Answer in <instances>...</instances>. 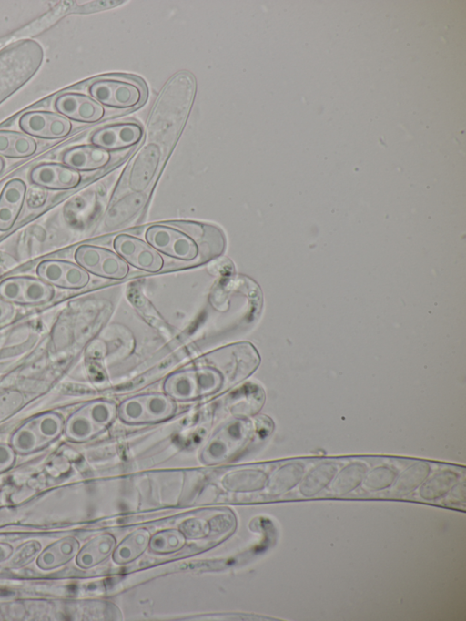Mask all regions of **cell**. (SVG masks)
Segmentation results:
<instances>
[{
    "label": "cell",
    "mask_w": 466,
    "mask_h": 621,
    "mask_svg": "<svg viewBox=\"0 0 466 621\" xmlns=\"http://www.w3.org/2000/svg\"><path fill=\"white\" fill-rule=\"evenodd\" d=\"M146 241L161 255L187 263H205L219 257L226 248L224 232L217 226L194 220L153 223Z\"/></svg>",
    "instance_id": "1"
},
{
    "label": "cell",
    "mask_w": 466,
    "mask_h": 621,
    "mask_svg": "<svg viewBox=\"0 0 466 621\" xmlns=\"http://www.w3.org/2000/svg\"><path fill=\"white\" fill-rule=\"evenodd\" d=\"M196 80L187 71L174 75L161 90L150 112L147 134L151 141L169 148L178 138L190 113Z\"/></svg>",
    "instance_id": "2"
},
{
    "label": "cell",
    "mask_w": 466,
    "mask_h": 621,
    "mask_svg": "<svg viewBox=\"0 0 466 621\" xmlns=\"http://www.w3.org/2000/svg\"><path fill=\"white\" fill-rule=\"evenodd\" d=\"M43 59V47L33 39L19 40L1 50L0 102L31 79Z\"/></svg>",
    "instance_id": "3"
},
{
    "label": "cell",
    "mask_w": 466,
    "mask_h": 621,
    "mask_svg": "<svg viewBox=\"0 0 466 621\" xmlns=\"http://www.w3.org/2000/svg\"><path fill=\"white\" fill-rule=\"evenodd\" d=\"M200 365L218 372L225 386H233L248 378L259 365L260 358L256 348L248 341H240L214 350L201 358Z\"/></svg>",
    "instance_id": "4"
},
{
    "label": "cell",
    "mask_w": 466,
    "mask_h": 621,
    "mask_svg": "<svg viewBox=\"0 0 466 621\" xmlns=\"http://www.w3.org/2000/svg\"><path fill=\"white\" fill-rule=\"evenodd\" d=\"M87 93L102 107L127 110L143 104L147 89L141 80L126 75H107L94 79Z\"/></svg>",
    "instance_id": "5"
},
{
    "label": "cell",
    "mask_w": 466,
    "mask_h": 621,
    "mask_svg": "<svg viewBox=\"0 0 466 621\" xmlns=\"http://www.w3.org/2000/svg\"><path fill=\"white\" fill-rule=\"evenodd\" d=\"M191 370L172 373L164 382V391L174 400H190L208 395L225 386L224 379L215 369L196 364Z\"/></svg>",
    "instance_id": "6"
},
{
    "label": "cell",
    "mask_w": 466,
    "mask_h": 621,
    "mask_svg": "<svg viewBox=\"0 0 466 621\" xmlns=\"http://www.w3.org/2000/svg\"><path fill=\"white\" fill-rule=\"evenodd\" d=\"M175 411L174 399L162 392L137 394L125 400L117 407L119 418L128 423L162 421L170 417Z\"/></svg>",
    "instance_id": "7"
},
{
    "label": "cell",
    "mask_w": 466,
    "mask_h": 621,
    "mask_svg": "<svg viewBox=\"0 0 466 621\" xmlns=\"http://www.w3.org/2000/svg\"><path fill=\"white\" fill-rule=\"evenodd\" d=\"M116 412L117 407L110 401H91L70 416L66 426V434L73 440H86L105 429Z\"/></svg>",
    "instance_id": "8"
},
{
    "label": "cell",
    "mask_w": 466,
    "mask_h": 621,
    "mask_svg": "<svg viewBox=\"0 0 466 621\" xmlns=\"http://www.w3.org/2000/svg\"><path fill=\"white\" fill-rule=\"evenodd\" d=\"M76 263L96 276L122 280L129 273V265L116 252L106 248L84 244L75 252Z\"/></svg>",
    "instance_id": "9"
},
{
    "label": "cell",
    "mask_w": 466,
    "mask_h": 621,
    "mask_svg": "<svg viewBox=\"0 0 466 621\" xmlns=\"http://www.w3.org/2000/svg\"><path fill=\"white\" fill-rule=\"evenodd\" d=\"M53 286L39 278L13 276L0 282V298L19 305H42L54 297Z\"/></svg>",
    "instance_id": "10"
},
{
    "label": "cell",
    "mask_w": 466,
    "mask_h": 621,
    "mask_svg": "<svg viewBox=\"0 0 466 621\" xmlns=\"http://www.w3.org/2000/svg\"><path fill=\"white\" fill-rule=\"evenodd\" d=\"M164 159V147L150 141L144 144L136 153L127 173V186L132 192H145L161 167Z\"/></svg>",
    "instance_id": "11"
},
{
    "label": "cell",
    "mask_w": 466,
    "mask_h": 621,
    "mask_svg": "<svg viewBox=\"0 0 466 621\" xmlns=\"http://www.w3.org/2000/svg\"><path fill=\"white\" fill-rule=\"evenodd\" d=\"M115 251L132 267L143 271L157 273L163 270L165 260L147 241L130 234H118L114 238Z\"/></svg>",
    "instance_id": "12"
},
{
    "label": "cell",
    "mask_w": 466,
    "mask_h": 621,
    "mask_svg": "<svg viewBox=\"0 0 466 621\" xmlns=\"http://www.w3.org/2000/svg\"><path fill=\"white\" fill-rule=\"evenodd\" d=\"M39 279L51 286L77 290L90 281L89 273L77 263L61 260H45L36 267Z\"/></svg>",
    "instance_id": "13"
},
{
    "label": "cell",
    "mask_w": 466,
    "mask_h": 621,
    "mask_svg": "<svg viewBox=\"0 0 466 621\" xmlns=\"http://www.w3.org/2000/svg\"><path fill=\"white\" fill-rule=\"evenodd\" d=\"M143 134L142 127L137 122H117L95 130L90 142L110 152L121 151L137 146Z\"/></svg>",
    "instance_id": "14"
},
{
    "label": "cell",
    "mask_w": 466,
    "mask_h": 621,
    "mask_svg": "<svg viewBox=\"0 0 466 621\" xmlns=\"http://www.w3.org/2000/svg\"><path fill=\"white\" fill-rule=\"evenodd\" d=\"M20 128L30 137L56 139L71 131L70 121L60 114L49 111H30L21 116Z\"/></svg>",
    "instance_id": "15"
},
{
    "label": "cell",
    "mask_w": 466,
    "mask_h": 621,
    "mask_svg": "<svg viewBox=\"0 0 466 621\" xmlns=\"http://www.w3.org/2000/svg\"><path fill=\"white\" fill-rule=\"evenodd\" d=\"M56 111L77 122L95 123L105 116V108L91 97L81 93H65L55 100Z\"/></svg>",
    "instance_id": "16"
},
{
    "label": "cell",
    "mask_w": 466,
    "mask_h": 621,
    "mask_svg": "<svg viewBox=\"0 0 466 621\" xmlns=\"http://www.w3.org/2000/svg\"><path fill=\"white\" fill-rule=\"evenodd\" d=\"M248 428L242 421L233 422L218 433L207 444L203 458L207 463H216L227 459L248 439Z\"/></svg>",
    "instance_id": "17"
},
{
    "label": "cell",
    "mask_w": 466,
    "mask_h": 621,
    "mask_svg": "<svg viewBox=\"0 0 466 621\" xmlns=\"http://www.w3.org/2000/svg\"><path fill=\"white\" fill-rule=\"evenodd\" d=\"M29 178L34 184L50 189H70L81 182L79 171L58 163L37 165L31 170Z\"/></svg>",
    "instance_id": "18"
},
{
    "label": "cell",
    "mask_w": 466,
    "mask_h": 621,
    "mask_svg": "<svg viewBox=\"0 0 466 621\" xmlns=\"http://www.w3.org/2000/svg\"><path fill=\"white\" fill-rule=\"evenodd\" d=\"M113 160V152L92 144L75 146L64 152V165L76 171H94L106 168Z\"/></svg>",
    "instance_id": "19"
},
{
    "label": "cell",
    "mask_w": 466,
    "mask_h": 621,
    "mask_svg": "<svg viewBox=\"0 0 466 621\" xmlns=\"http://www.w3.org/2000/svg\"><path fill=\"white\" fill-rule=\"evenodd\" d=\"M26 186L20 178L9 180L0 194V230L13 227L23 207Z\"/></svg>",
    "instance_id": "20"
},
{
    "label": "cell",
    "mask_w": 466,
    "mask_h": 621,
    "mask_svg": "<svg viewBox=\"0 0 466 621\" xmlns=\"http://www.w3.org/2000/svg\"><path fill=\"white\" fill-rule=\"evenodd\" d=\"M37 148L35 140L27 134L0 130V156L11 158H26Z\"/></svg>",
    "instance_id": "21"
},
{
    "label": "cell",
    "mask_w": 466,
    "mask_h": 621,
    "mask_svg": "<svg viewBox=\"0 0 466 621\" xmlns=\"http://www.w3.org/2000/svg\"><path fill=\"white\" fill-rule=\"evenodd\" d=\"M337 472L338 467L333 462L317 464L302 477L299 493L305 497L319 494L331 483Z\"/></svg>",
    "instance_id": "22"
},
{
    "label": "cell",
    "mask_w": 466,
    "mask_h": 621,
    "mask_svg": "<svg viewBox=\"0 0 466 621\" xmlns=\"http://www.w3.org/2000/svg\"><path fill=\"white\" fill-rule=\"evenodd\" d=\"M305 472L304 465L293 462L279 467L268 479V490L272 494H280L294 488L300 483Z\"/></svg>",
    "instance_id": "23"
},
{
    "label": "cell",
    "mask_w": 466,
    "mask_h": 621,
    "mask_svg": "<svg viewBox=\"0 0 466 621\" xmlns=\"http://www.w3.org/2000/svg\"><path fill=\"white\" fill-rule=\"evenodd\" d=\"M459 478V474L451 470L437 472L421 484L419 494L424 500L441 498L457 485Z\"/></svg>",
    "instance_id": "24"
},
{
    "label": "cell",
    "mask_w": 466,
    "mask_h": 621,
    "mask_svg": "<svg viewBox=\"0 0 466 621\" xmlns=\"http://www.w3.org/2000/svg\"><path fill=\"white\" fill-rule=\"evenodd\" d=\"M367 471L363 463L355 462L346 465L335 474L330 483V492L335 495H345L352 492L362 484Z\"/></svg>",
    "instance_id": "25"
},
{
    "label": "cell",
    "mask_w": 466,
    "mask_h": 621,
    "mask_svg": "<svg viewBox=\"0 0 466 621\" xmlns=\"http://www.w3.org/2000/svg\"><path fill=\"white\" fill-rule=\"evenodd\" d=\"M268 482L267 474L260 470H241L227 474L222 484L229 491L252 492L261 490Z\"/></svg>",
    "instance_id": "26"
},
{
    "label": "cell",
    "mask_w": 466,
    "mask_h": 621,
    "mask_svg": "<svg viewBox=\"0 0 466 621\" xmlns=\"http://www.w3.org/2000/svg\"><path fill=\"white\" fill-rule=\"evenodd\" d=\"M430 465L425 462H417L406 468L393 483L392 494L403 496L410 494L428 478Z\"/></svg>",
    "instance_id": "27"
},
{
    "label": "cell",
    "mask_w": 466,
    "mask_h": 621,
    "mask_svg": "<svg viewBox=\"0 0 466 621\" xmlns=\"http://www.w3.org/2000/svg\"><path fill=\"white\" fill-rule=\"evenodd\" d=\"M149 533L146 529H137L126 537L116 547L114 560L117 564H126L138 557L149 543Z\"/></svg>",
    "instance_id": "28"
},
{
    "label": "cell",
    "mask_w": 466,
    "mask_h": 621,
    "mask_svg": "<svg viewBox=\"0 0 466 621\" xmlns=\"http://www.w3.org/2000/svg\"><path fill=\"white\" fill-rule=\"evenodd\" d=\"M148 544L153 552L169 553L177 551L184 545L185 536L177 529H167L152 536Z\"/></svg>",
    "instance_id": "29"
},
{
    "label": "cell",
    "mask_w": 466,
    "mask_h": 621,
    "mask_svg": "<svg viewBox=\"0 0 466 621\" xmlns=\"http://www.w3.org/2000/svg\"><path fill=\"white\" fill-rule=\"evenodd\" d=\"M396 478L397 472L394 469L381 465L367 472L362 484L370 491H380L392 485Z\"/></svg>",
    "instance_id": "30"
},
{
    "label": "cell",
    "mask_w": 466,
    "mask_h": 621,
    "mask_svg": "<svg viewBox=\"0 0 466 621\" xmlns=\"http://www.w3.org/2000/svg\"><path fill=\"white\" fill-rule=\"evenodd\" d=\"M40 438L48 440L56 437L63 426L61 417L53 412L43 413L30 422Z\"/></svg>",
    "instance_id": "31"
},
{
    "label": "cell",
    "mask_w": 466,
    "mask_h": 621,
    "mask_svg": "<svg viewBox=\"0 0 466 621\" xmlns=\"http://www.w3.org/2000/svg\"><path fill=\"white\" fill-rule=\"evenodd\" d=\"M40 436L29 422V426L19 429L13 436V445L19 453H29L37 448Z\"/></svg>",
    "instance_id": "32"
},
{
    "label": "cell",
    "mask_w": 466,
    "mask_h": 621,
    "mask_svg": "<svg viewBox=\"0 0 466 621\" xmlns=\"http://www.w3.org/2000/svg\"><path fill=\"white\" fill-rule=\"evenodd\" d=\"M115 545V539L110 534H104L96 538L87 549L90 551L88 555L90 564H96L105 559Z\"/></svg>",
    "instance_id": "33"
},
{
    "label": "cell",
    "mask_w": 466,
    "mask_h": 621,
    "mask_svg": "<svg viewBox=\"0 0 466 621\" xmlns=\"http://www.w3.org/2000/svg\"><path fill=\"white\" fill-rule=\"evenodd\" d=\"M181 531L184 535L189 538H199L208 535L210 529L208 522L191 519L181 524Z\"/></svg>",
    "instance_id": "34"
},
{
    "label": "cell",
    "mask_w": 466,
    "mask_h": 621,
    "mask_svg": "<svg viewBox=\"0 0 466 621\" xmlns=\"http://www.w3.org/2000/svg\"><path fill=\"white\" fill-rule=\"evenodd\" d=\"M15 314V307L12 303L0 298V323L9 321Z\"/></svg>",
    "instance_id": "35"
},
{
    "label": "cell",
    "mask_w": 466,
    "mask_h": 621,
    "mask_svg": "<svg viewBox=\"0 0 466 621\" xmlns=\"http://www.w3.org/2000/svg\"><path fill=\"white\" fill-rule=\"evenodd\" d=\"M13 461L14 453L12 450L5 445H0V469L11 465Z\"/></svg>",
    "instance_id": "36"
},
{
    "label": "cell",
    "mask_w": 466,
    "mask_h": 621,
    "mask_svg": "<svg viewBox=\"0 0 466 621\" xmlns=\"http://www.w3.org/2000/svg\"><path fill=\"white\" fill-rule=\"evenodd\" d=\"M4 168H5V161L0 156V173L3 171Z\"/></svg>",
    "instance_id": "37"
}]
</instances>
